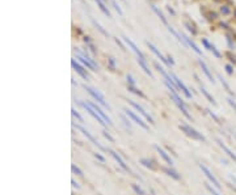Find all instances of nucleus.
<instances>
[{
    "mask_svg": "<svg viewBox=\"0 0 236 195\" xmlns=\"http://www.w3.org/2000/svg\"><path fill=\"white\" fill-rule=\"evenodd\" d=\"M123 41L126 42V43H127V46L130 47V49H131L133 51H134V53H135L136 54V57H138V59H142V60H146V58H144V55L143 54H142L140 53V50L139 49H138V47L135 46V43H134L133 41H131V39H129V38H126V37H123Z\"/></svg>",
    "mask_w": 236,
    "mask_h": 195,
    "instance_id": "obj_12",
    "label": "nucleus"
},
{
    "mask_svg": "<svg viewBox=\"0 0 236 195\" xmlns=\"http://www.w3.org/2000/svg\"><path fill=\"white\" fill-rule=\"evenodd\" d=\"M77 59H79V60H80V62L83 63V64H84V66L87 67V68H89V70H92V71H96V68H94V67H93L92 64H90L88 59H85L84 57H83V55L79 54V55H77Z\"/></svg>",
    "mask_w": 236,
    "mask_h": 195,
    "instance_id": "obj_20",
    "label": "nucleus"
},
{
    "mask_svg": "<svg viewBox=\"0 0 236 195\" xmlns=\"http://www.w3.org/2000/svg\"><path fill=\"white\" fill-rule=\"evenodd\" d=\"M140 164L143 165V166H146V168L151 169V170L155 169V166L152 165V161H151V160H148V158H142V160H140Z\"/></svg>",
    "mask_w": 236,
    "mask_h": 195,
    "instance_id": "obj_22",
    "label": "nucleus"
},
{
    "mask_svg": "<svg viewBox=\"0 0 236 195\" xmlns=\"http://www.w3.org/2000/svg\"><path fill=\"white\" fill-rule=\"evenodd\" d=\"M106 151H108V152H109L110 154H112V157L114 158V160H116V162H117V164L121 166L122 169L125 170V172H130V168H129L127 165H126V162L123 161V158H122V157L120 156V154H118L117 152H114V151H112V149H109V148L106 149Z\"/></svg>",
    "mask_w": 236,
    "mask_h": 195,
    "instance_id": "obj_11",
    "label": "nucleus"
},
{
    "mask_svg": "<svg viewBox=\"0 0 236 195\" xmlns=\"http://www.w3.org/2000/svg\"><path fill=\"white\" fill-rule=\"evenodd\" d=\"M71 170H72L74 174H76V176H79V177H83V176H84V173H83L81 170H80V168H79V166H76L75 164L71 165Z\"/></svg>",
    "mask_w": 236,
    "mask_h": 195,
    "instance_id": "obj_26",
    "label": "nucleus"
},
{
    "mask_svg": "<svg viewBox=\"0 0 236 195\" xmlns=\"http://www.w3.org/2000/svg\"><path fill=\"white\" fill-rule=\"evenodd\" d=\"M198 63H199V66H201V68H202V71H203V73L207 76V79L210 80L211 83H215V80H214V77H212V75H211V72H210V70H208V67L206 66V63H205L202 59H199L198 60Z\"/></svg>",
    "mask_w": 236,
    "mask_h": 195,
    "instance_id": "obj_16",
    "label": "nucleus"
},
{
    "mask_svg": "<svg viewBox=\"0 0 236 195\" xmlns=\"http://www.w3.org/2000/svg\"><path fill=\"white\" fill-rule=\"evenodd\" d=\"M96 3H97V5L100 7V9H101L102 12H104V13H105L106 16H108V17H110V12H109V9H108V8L105 7L104 2H102V0H96Z\"/></svg>",
    "mask_w": 236,
    "mask_h": 195,
    "instance_id": "obj_21",
    "label": "nucleus"
},
{
    "mask_svg": "<svg viewBox=\"0 0 236 195\" xmlns=\"http://www.w3.org/2000/svg\"><path fill=\"white\" fill-rule=\"evenodd\" d=\"M123 111H125V114L127 115V117H129L130 119H131V121H134L138 126L142 127L143 130H148V128H149L148 125L144 122V119H143V118H140V117H138V115H136L135 113H134L133 110H130V109H123Z\"/></svg>",
    "mask_w": 236,
    "mask_h": 195,
    "instance_id": "obj_6",
    "label": "nucleus"
},
{
    "mask_svg": "<svg viewBox=\"0 0 236 195\" xmlns=\"http://www.w3.org/2000/svg\"><path fill=\"white\" fill-rule=\"evenodd\" d=\"M147 45H148V47H149V49H151V50H152V53H153V54H155V55H156V57H157V58H159V59H160V60H161V62H163V63H164V64H167V66H169V63H168V59H167V58H165V57H164V55H163V54H161V53H160V51H159V50H157V49H156V47H155V46H153V45H152V43H149V42H147Z\"/></svg>",
    "mask_w": 236,
    "mask_h": 195,
    "instance_id": "obj_15",
    "label": "nucleus"
},
{
    "mask_svg": "<svg viewBox=\"0 0 236 195\" xmlns=\"http://www.w3.org/2000/svg\"><path fill=\"white\" fill-rule=\"evenodd\" d=\"M71 184H72L74 187H76V189H80V186H79V184L75 180H71Z\"/></svg>",
    "mask_w": 236,
    "mask_h": 195,
    "instance_id": "obj_38",
    "label": "nucleus"
},
{
    "mask_svg": "<svg viewBox=\"0 0 236 195\" xmlns=\"http://www.w3.org/2000/svg\"><path fill=\"white\" fill-rule=\"evenodd\" d=\"M198 166H199V169L202 170V173L205 174V177L207 178V180H208V182H210V184H212V186H214L215 189H218V190H220V189H222V186H220L219 181L216 180V178H215V176H214V174L211 173V170L208 169V168H207L206 165H203V164H198Z\"/></svg>",
    "mask_w": 236,
    "mask_h": 195,
    "instance_id": "obj_3",
    "label": "nucleus"
},
{
    "mask_svg": "<svg viewBox=\"0 0 236 195\" xmlns=\"http://www.w3.org/2000/svg\"><path fill=\"white\" fill-rule=\"evenodd\" d=\"M129 103H130V105H131V106L134 107V109H135V110L138 111V113H139V114H140L142 117H143V118H144L148 123H151V125H155V122H153V118H152L151 115H149V114L147 113V111H146V110L143 109V107H142V106L139 105V103L134 102V101H131V99H129Z\"/></svg>",
    "mask_w": 236,
    "mask_h": 195,
    "instance_id": "obj_8",
    "label": "nucleus"
},
{
    "mask_svg": "<svg viewBox=\"0 0 236 195\" xmlns=\"http://www.w3.org/2000/svg\"><path fill=\"white\" fill-rule=\"evenodd\" d=\"M216 141H218V144H219L220 148H222V149L224 151V152H226V153L228 154V156H230V157L232 158V160L236 161V154H235L234 152H232L231 148H228V147H227L226 144H223V141H222V140H219V139H216Z\"/></svg>",
    "mask_w": 236,
    "mask_h": 195,
    "instance_id": "obj_17",
    "label": "nucleus"
},
{
    "mask_svg": "<svg viewBox=\"0 0 236 195\" xmlns=\"http://www.w3.org/2000/svg\"><path fill=\"white\" fill-rule=\"evenodd\" d=\"M122 121H123V125L126 126V128H127V130H131V125H130V121L125 117V115H122Z\"/></svg>",
    "mask_w": 236,
    "mask_h": 195,
    "instance_id": "obj_30",
    "label": "nucleus"
},
{
    "mask_svg": "<svg viewBox=\"0 0 236 195\" xmlns=\"http://www.w3.org/2000/svg\"><path fill=\"white\" fill-rule=\"evenodd\" d=\"M77 103H79L80 106L84 107V109H85L87 111H88V113H89L90 115H92V117H93L94 119H96V121H97L98 123H100V125H101L102 127H106V128H108V125H106V122H105L104 119H102V118L100 117V115H98V114L96 113V111H94V110L92 109V107H90V105H89L88 102H84V101H77Z\"/></svg>",
    "mask_w": 236,
    "mask_h": 195,
    "instance_id": "obj_5",
    "label": "nucleus"
},
{
    "mask_svg": "<svg viewBox=\"0 0 236 195\" xmlns=\"http://www.w3.org/2000/svg\"><path fill=\"white\" fill-rule=\"evenodd\" d=\"M201 92H202V94H203V96H205V97H206V98H207V99H208V101H210L211 103H214V105H216V102H215V99H214V98H212V97L210 96V93H208V92H207V90H206V89H205V88H203V86H201Z\"/></svg>",
    "mask_w": 236,
    "mask_h": 195,
    "instance_id": "obj_24",
    "label": "nucleus"
},
{
    "mask_svg": "<svg viewBox=\"0 0 236 195\" xmlns=\"http://www.w3.org/2000/svg\"><path fill=\"white\" fill-rule=\"evenodd\" d=\"M172 99L175 101V103L177 105V107L181 110V113H182L184 115H185V118L186 119H189V121H192V115L189 114V111H188V109H186V106H185V102L181 99L180 97H179V94L177 93H172Z\"/></svg>",
    "mask_w": 236,
    "mask_h": 195,
    "instance_id": "obj_7",
    "label": "nucleus"
},
{
    "mask_svg": "<svg viewBox=\"0 0 236 195\" xmlns=\"http://www.w3.org/2000/svg\"><path fill=\"white\" fill-rule=\"evenodd\" d=\"M226 70H227V72L230 73V75L232 73V67L231 66H226Z\"/></svg>",
    "mask_w": 236,
    "mask_h": 195,
    "instance_id": "obj_39",
    "label": "nucleus"
},
{
    "mask_svg": "<svg viewBox=\"0 0 236 195\" xmlns=\"http://www.w3.org/2000/svg\"><path fill=\"white\" fill-rule=\"evenodd\" d=\"M93 156L96 157V158H97V160L100 161V162H102V164H104V162H105V157H104V156H101L100 153H97V152H96V153H93Z\"/></svg>",
    "mask_w": 236,
    "mask_h": 195,
    "instance_id": "obj_34",
    "label": "nucleus"
},
{
    "mask_svg": "<svg viewBox=\"0 0 236 195\" xmlns=\"http://www.w3.org/2000/svg\"><path fill=\"white\" fill-rule=\"evenodd\" d=\"M71 64H72V68H74L75 71H76V72H77L79 75H80V76H81L83 79H84V80H88L89 77H88V73H87V71H85L84 68H83L81 66H79L77 63L75 62V59H72V60H71Z\"/></svg>",
    "mask_w": 236,
    "mask_h": 195,
    "instance_id": "obj_14",
    "label": "nucleus"
},
{
    "mask_svg": "<svg viewBox=\"0 0 236 195\" xmlns=\"http://www.w3.org/2000/svg\"><path fill=\"white\" fill-rule=\"evenodd\" d=\"M163 172H164V173H167L169 177H172V178H173V180H180V178H181L180 174L177 173L176 170H173L172 168H163Z\"/></svg>",
    "mask_w": 236,
    "mask_h": 195,
    "instance_id": "obj_18",
    "label": "nucleus"
},
{
    "mask_svg": "<svg viewBox=\"0 0 236 195\" xmlns=\"http://www.w3.org/2000/svg\"><path fill=\"white\" fill-rule=\"evenodd\" d=\"M171 76L173 77V80H175V84H176V86H177V89L179 90H181V92H182L184 94H185V97L186 98H192V93L189 92V89H188V86L184 84L182 81L180 80L179 77L176 76V75H173V73H171Z\"/></svg>",
    "mask_w": 236,
    "mask_h": 195,
    "instance_id": "obj_10",
    "label": "nucleus"
},
{
    "mask_svg": "<svg viewBox=\"0 0 236 195\" xmlns=\"http://www.w3.org/2000/svg\"><path fill=\"white\" fill-rule=\"evenodd\" d=\"M155 149H156V152L159 153V156H160L161 158H163V160H164V161L167 162V164L172 168V165H173V160L171 158V156H169V154H168L167 152H165V151H164L163 148H160L159 145H155Z\"/></svg>",
    "mask_w": 236,
    "mask_h": 195,
    "instance_id": "obj_13",
    "label": "nucleus"
},
{
    "mask_svg": "<svg viewBox=\"0 0 236 195\" xmlns=\"http://www.w3.org/2000/svg\"><path fill=\"white\" fill-rule=\"evenodd\" d=\"M127 81H130V85L131 86H135V81H134V79L130 75H127Z\"/></svg>",
    "mask_w": 236,
    "mask_h": 195,
    "instance_id": "obj_35",
    "label": "nucleus"
},
{
    "mask_svg": "<svg viewBox=\"0 0 236 195\" xmlns=\"http://www.w3.org/2000/svg\"><path fill=\"white\" fill-rule=\"evenodd\" d=\"M227 101H228V103H230V105H231L232 107H235V110H236V102L234 101V99H232V98H228Z\"/></svg>",
    "mask_w": 236,
    "mask_h": 195,
    "instance_id": "obj_36",
    "label": "nucleus"
},
{
    "mask_svg": "<svg viewBox=\"0 0 236 195\" xmlns=\"http://www.w3.org/2000/svg\"><path fill=\"white\" fill-rule=\"evenodd\" d=\"M182 37H184V39H185V42H186V43H188V46H189V47H192V49H193V50H194V51H195V53H197V54H202V51H201V50L198 49V46H197V45H195V43H194V42H193V41H192V39H190V38H188V37H185V35H182Z\"/></svg>",
    "mask_w": 236,
    "mask_h": 195,
    "instance_id": "obj_19",
    "label": "nucleus"
},
{
    "mask_svg": "<svg viewBox=\"0 0 236 195\" xmlns=\"http://www.w3.org/2000/svg\"><path fill=\"white\" fill-rule=\"evenodd\" d=\"M87 102H88V103H89V105H90V107H92V109H93L94 111H96V113H97V114H98V115H100V117H101V118H102V119H104V121L106 122V125H108L109 127H110V126H113V122H112V119H110V118H109V115H108V114H106V113H105V111H104V110H102V109H101V107H100V106H98V105H97V103H96V102H90V101H87Z\"/></svg>",
    "mask_w": 236,
    "mask_h": 195,
    "instance_id": "obj_9",
    "label": "nucleus"
},
{
    "mask_svg": "<svg viewBox=\"0 0 236 195\" xmlns=\"http://www.w3.org/2000/svg\"><path fill=\"white\" fill-rule=\"evenodd\" d=\"M180 128L184 131L185 134L188 135V136H190L192 139H194V140H199V141H205V136L203 135H201L198 131L194 130L193 127H190L189 125H185V123H182V125H180Z\"/></svg>",
    "mask_w": 236,
    "mask_h": 195,
    "instance_id": "obj_4",
    "label": "nucleus"
},
{
    "mask_svg": "<svg viewBox=\"0 0 236 195\" xmlns=\"http://www.w3.org/2000/svg\"><path fill=\"white\" fill-rule=\"evenodd\" d=\"M71 113H72V117H74V118H76L80 123H84V118H83L81 115L77 113V110L75 109V107H72V109H71Z\"/></svg>",
    "mask_w": 236,
    "mask_h": 195,
    "instance_id": "obj_25",
    "label": "nucleus"
},
{
    "mask_svg": "<svg viewBox=\"0 0 236 195\" xmlns=\"http://www.w3.org/2000/svg\"><path fill=\"white\" fill-rule=\"evenodd\" d=\"M129 90L130 92H133V93H135V94H138V96H140V97H144V94L140 92V90H138L135 86H131V85H129Z\"/></svg>",
    "mask_w": 236,
    "mask_h": 195,
    "instance_id": "obj_29",
    "label": "nucleus"
},
{
    "mask_svg": "<svg viewBox=\"0 0 236 195\" xmlns=\"http://www.w3.org/2000/svg\"><path fill=\"white\" fill-rule=\"evenodd\" d=\"M218 77H219V80H220V83H222V85L224 86V88H226V90L228 93H231L232 94V90H231V88H230V85L227 84L226 81H224V79H222V76H220V75H218Z\"/></svg>",
    "mask_w": 236,
    "mask_h": 195,
    "instance_id": "obj_28",
    "label": "nucleus"
},
{
    "mask_svg": "<svg viewBox=\"0 0 236 195\" xmlns=\"http://www.w3.org/2000/svg\"><path fill=\"white\" fill-rule=\"evenodd\" d=\"M112 4L114 5V8H116V11L118 12V13H120V15H123V12H122V9L120 8V5H118V4H117V2H116V0H112Z\"/></svg>",
    "mask_w": 236,
    "mask_h": 195,
    "instance_id": "obj_32",
    "label": "nucleus"
},
{
    "mask_svg": "<svg viewBox=\"0 0 236 195\" xmlns=\"http://www.w3.org/2000/svg\"><path fill=\"white\" fill-rule=\"evenodd\" d=\"M206 111H207V113H208V114H210V115H211V117H212V118H214V119H215V121H216V122H219V118H218V117H216V115H215L214 113H211V111H210V110H208V109H207Z\"/></svg>",
    "mask_w": 236,
    "mask_h": 195,
    "instance_id": "obj_37",
    "label": "nucleus"
},
{
    "mask_svg": "<svg viewBox=\"0 0 236 195\" xmlns=\"http://www.w3.org/2000/svg\"><path fill=\"white\" fill-rule=\"evenodd\" d=\"M102 135H104V136H105V139H108V140L110 141V143H114V139L112 138V136H110V135H109V132H108V131H102Z\"/></svg>",
    "mask_w": 236,
    "mask_h": 195,
    "instance_id": "obj_33",
    "label": "nucleus"
},
{
    "mask_svg": "<svg viewBox=\"0 0 236 195\" xmlns=\"http://www.w3.org/2000/svg\"><path fill=\"white\" fill-rule=\"evenodd\" d=\"M151 8H152V9H153V11H155V13H156L157 16H159V17H160V20H161V21H163V22H164V24H165V25H167V26H169V25H168V22H167V18H165V17H164V15H163V13H161V12H160L159 9H157V8H156L155 5H151Z\"/></svg>",
    "mask_w": 236,
    "mask_h": 195,
    "instance_id": "obj_23",
    "label": "nucleus"
},
{
    "mask_svg": "<svg viewBox=\"0 0 236 195\" xmlns=\"http://www.w3.org/2000/svg\"><path fill=\"white\" fill-rule=\"evenodd\" d=\"M206 189H207V190H208V191H210V193H211V195H220L219 193H216V191H215V189H214V187H212V186H211L210 184H206Z\"/></svg>",
    "mask_w": 236,
    "mask_h": 195,
    "instance_id": "obj_31",
    "label": "nucleus"
},
{
    "mask_svg": "<svg viewBox=\"0 0 236 195\" xmlns=\"http://www.w3.org/2000/svg\"><path fill=\"white\" fill-rule=\"evenodd\" d=\"M72 126H74V127H75V128H76V130H79V131H80V132H81L83 135H84V136H85L87 139H88V140H89L90 143H92V144H93V145H96V147H97V148H98V149H101V151H106V149H108V148H105V147H104V145H102V144H101V143H100V141H98V140H97V139H96V138H94V136H93V135H92V134H90V132H89V131H88V130H87V128H85V127H83L81 125H75V123H72Z\"/></svg>",
    "mask_w": 236,
    "mask_h": 195,
    "instance_id": "obj_1",
    "label": "nucleus"
},
{
    "mask_svg": "<svg viewBox=\"0 0 236 195\" xmlns=\"http://www.w3.org/2000/svg\"><path fill=\"white\" fill-rule=\"evenodd\" d=\"M84 89L87 90V92H88L90 96H92L94 99H96L97 101V103H100L101 106H104V107H106V109L108 110H110V106H109V103L105 101V98L102 97V94L100 93V92H97L96 89H93L92 86H88V85H84Z\"/></svg>",
    "mask_w": 236,
    "mask_h": 195,
    "instance_id": "obj_2",
    "label": "nucleus"
},
{
    "mask_svg": "<svg viewBox=\"0 0 236 195\" xmlns=\"http://www.w3.org/2000/svg\"><path fill=\"white\" fill-rule=\"evenodd\" d=\"M102 2H104V0H102Z\"/></svg>",
    "mask_w": 236,
    "mask_h": 195,
    "instance_id": "obj_40",
    "label": "nucleus"
},
{
    "mask_svg": "<svg viewBox=\"0 0 236 195\" xmlns=\"http://www.w3.org/2000/svg\"><path fill=\"white\" fill-rule=\"evenodd\" d=\"M131 187H133V190H134V191H135L138 195H146V194H144V191H143V189H142L140 186H138L136 184H133V185H131Z\"/></svg>",
    "mask_w": 236,
    "mask_h": 195,
    "instance_id": "obj_27",
    "label": "nucleus"
}]
</instances>
